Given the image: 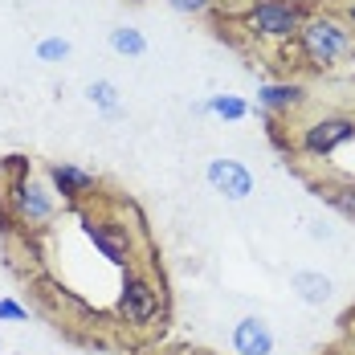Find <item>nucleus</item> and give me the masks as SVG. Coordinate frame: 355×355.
Wrapping results in <instances>:
<instances>
[{
	"label": "nucleus",
	"instance_id": "nucleus-5",
	"mask_svg": "<svg viewBox=\"0 0 355 355\" xmlns=\"http://www.w3.org/2000/svg\"><path fill=\"white\" fill-rule=\"evenodd\" d=\"M347 139H355V119H347V114H327V119L311 123L302 131V151L306 155H331L335 147H343Z\"/></svg>",
	"mask_w": 355,
	"mask_h": 355
},
{
	"label": "nucleus",
	"instance_id": "nucleus-11",
	"mask_svg": "<svg viewBox=\"0 0 355 355\" xmlns=\"http://www.w3.org/2000/svg\"><path fill=\"white\" fill-rule=\"evenodd\" d=\"M257 103L266 110H290L302 103V86L298 82H270V86L257 90Z\"/></svg>",
	"mask_w": 355,
	"mask_h": 355
},
{
	"label": "nucleus",
	"instance_id": "nucleus-9",
	"mask_svg": "<svg viewBox=\"0 0 355 355\" xmlns=\"http://www.w3.org/2000/svg\"><path fill=\"white\" fill-rule=\"evenodd\" d=\"M49 180H53V192L66 196V200H78V196H90L94 192V176L82 172L78 164H53L49 168Z\"/></svg>",
	"mask_w": 355,
	"mask_h": 355
},
{
	"label": "nucleus",
	"instance_id": "nucleus-16",
	"mask_svg": "<svg viewBox=\"0 0 355 355\" xmlns=\"http://www.w3.org/2000/svg\"><path fill=\"white\" fill-rule=\"evenodd\" d=\"M70 58V41L66 37H45L37 41V62H66Z\"/></svg>",
	"mask_w": 355,
	"mask_h": 355
},
{
	"label": "nucleus",
	"instance_id": "nucleus-3",
	"mask_svg": "<svg viewBox=\"0 0 355 355\" xmlns=\"http://www.w3.org/2000/svg\"><path fill=\"white\" fill-rule=\"evenodd\" d=\"M8 200H12V213H17L21 225H45V220H53V213H58L53 192L33 176L8 184Z\"/></svg>",
	"mask_w": 355,
	"mask_h": 355
},
{
	"label": "nucleus",
	"instance_id": "nucleus-20",
	"mask_svg": "<svg viewBox=\"0 0 355 355\" xmlns=\"http://www.w3.org/2000/svg\"><path fill=\"white\" fill-rule=\"evenodd\" d=\"M352 21H355V0H352Z\"/></svg>",
	"mask_w": 355,
	"mask_h": 355
},
{
	"label": "nucleus",
	"instance_id": "nucleus-8",
	"mask_svg": "<svg viewBox=\"0 0 355 355\" xmlns=\"http://www.w3.org/2000/svg\"><path fill=\"white\" fill-rule=\"evenodd\" d=\"M86 237L94 241V249H98L107 261H127L131 237H127L123 225H98V220H86Z\"/></svg>",
	"mask_w": 355,
	"mask_h": 355
},
{
	"label": "nucleus",
	"instance_id": "nucleus-15",
	"mask_svg": "<svg viewBox=\"0 0 355 355\" xmlns=\"http://www.w3.org/2000/svg\"><path fill=\"white\" fill-rule=\"evenodd\" d=\"M86 98H90L98 110L114 114V110H119V86L107 82V78H98V82H90V86H86Z\"/></svg>",
	"mask_w": 355,
	"mask_h": 355
},
{
	"label": "nucleus",
	"instance_id": "nucleus-4",
	"mask_svg": "<svg viewBox=\"0 0 355 355\" xmlns=\"http://www.w3.org/2000/svg\"><path fill=\"white\" fill-rule=\"evenodd\" d=\"M119 315L127 322H135V327H147V322L159 315V294H155V286L139 278V274H127V282H123V294H119Z\"/></svg>",
	"mask_w": 355,
	"mask_h": 355
},
{
	"label": "nucleus",
	"instance_id": "nucleus-12",
	"mask_svg": "<svg viewBox=\"0 0 355 355\" xmlns=\"http://www.w3.org/2000/svg\"><path fill=\"white\" fill-rule=\"evenodd\" d=\"M110 49L123 53V58H143L147 53V37L139 29H131V25H119V29H110Z\"/></svg>",
	"mask_w": 355,
	"mask_h": 355
},
{
	"label": "nucleus",
	"instance_id": "nucleus-6",
	"mask_svg": "<svg viewBox=\"0 0 355 355\" xmlns=\"http://www.w3.org/2000/svg\"><path fill=\"white\" fill-rule=\"evenodd\" d=\"M205 176L213 184V192H220L225 200H245L253 192V176H249L245 164H237V159H209Z\"/></svg>",
	"mask_w": 355,
	"mask_h": 355
},
{
	"label": "nucleus",
	"instance_id": "nucleus-19",
	"mask_svg": "<svg viewBox=\"0 0 355 355\" xmlns=\"http://www.w3.org/2000/svg\"><path fill=\"white\" fill-rule=\"evenodd\" d=\"M29 311L17 302V298H0V322H25Z\"/></svg>",
	"mask_w": 355,
	"mask_h": 355
},
{
	"label": "nucleus",
	"instance_id": "nucleus-18",
	"mask_svg": "<svg viewBox=\"0 0 355 355\" xmlns=\"http://www.w3.org/2000/svg\"><path fill=\"white\" fill-rule=\"evenodd\" d=\"M216 0H168V8H176L184 17H200V12H209Z\"/></svg>",
	"mask_w": 355,
	"mask_h": 355
},
{
	"label": "nucleus",
	"instance_id": "nucleus-14",
	"mask_svg": "<svg viewBox=\"0 0 355 355\" xmlns=\"http://www.w3.org/2000/svg\"><path fill=\"white\" fill-rule=\"evenodd\" d=\"M205 110H213L216 119H229V123H237V119H245L249 114V103L245 98H237V94H213Z\"/></svg>",
	"mask_w": 355,
	"mask_h": 355
},
{
	"label": "nucleus",
	"instance_id": "nucleus-17",
	"mask_svg": "<svg viewBox=\"0 0 355 355\" xmlns=\"http://www.w3.org/2000/svg\"><path fill=\"white\" fill-rule=\"evenodd\" d=\"M0 172L17 184V180L29 176V159H25V155H4V159H0Z\"/></svg>",
	"mask_w": 355,
	"mask_h": 355
},
{
	"label": "nucleus",
	"instance_id": "nucleus-2",
	"mask_svg": "<svg viewBox=\"0 0 355 355\" xmlns=\"http://www.w3.org/2000/svg\"><path fill=\"white\" fill-rule=\"evenodd\" d=\"M298 45H302V53H306L315 66H331V62H339L343 53H352V37H347V29H343L335 17H311V21H302Z\"/></svg>",
	"mask_w": 355,
	"mask_h": 355
},
{
	"label": "nucleus",
	"instance_id": "nucleus-1",
	"mask_svg": "<svg viewBox=\"0 0 355 355\" xmlns=\"http://www.w3.org/2000/svg\"><path fill=\"white\" fill-rule=\"evenodd\" d=\"M245 29L261 41H290L302 33V8L294 0H257L245 12Z\"/></svg>",
	"mask_w": 355,
	"mask_h": 355
},
{
	"label": "nucleus",
	"instance_id": "nucleus-13",
	"mask_svg": "<svg viewBox=\"0 0 355 355\" xmlns=\"http://www.w3.org/2000/svg\"><path fill=\"white\" fill-rule=\"evenodd\" d=\"M315 196L327 200L331 209H339L347 220H355V188H347V184H319V188H315Z\"/></svg>",
	"mask_w": 355,
	"mask_h": 355
},
{
	"label": "nucleus",
	"instance_id": "nucleus-10",
	"mask_svg": "<svg viewBox=\"0 0 355 355\" xmlns=\"http://www.w3.org/2000/svg\"><path fill=\"white\" fill-rule=\"evenodd\" d=\"M290 290H294L302 302L322 306V302L331 298V278L319 274V270H298V274H290Z\"/></svg>",
	"mask_w": 355,
	"mask_h": 355
},
{
	"label": "nucleus",
	"instance_id": "nucleus-7",
	"mask_svg": "<svg viewBox=\"0 0 355 355\" xmlns=\"http://www.w3.org/2000/svg\"><path fill=\"white\" fill-rule=\"evenodd\" d=\"M233 347H237V355H270L274 352V331L266 327V319L249 315L233 327Z\"/></svg>",
	"mask_w": 355,
	"mask_h": 355
}]
</instances>
